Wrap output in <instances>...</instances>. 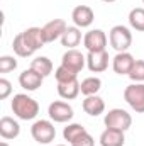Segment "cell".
Here are the masks:
<instances>
[{
    "label": "cell",
    "mask_w": 144,
    "mask_h": 146,
    "mask_svg": "<svg viewBox=\"0 0 144 146\" xmlns=\"http://www.w3.org/2000/svg\"><path fill=\"white\" fill-rule=\"evenodd\" d=\"M136 60L134 56L129 53V51H124V53H117L112 60V68L117 75H129L132 66H134Z\"/></svg>",
    "instance_id": "cell-10"
},
{
    "label": "cell",
    "mask_w": 144,
    "mask_h": 146,
    "mask_svg": "<svg viewBox=\"0 0 144 146\" xmlns=\"http://www.w3.org/2000/svg\"><path fill=\"white\" fill-rule=\"evenodd\" d=\"M124 100L131 106V109L143 114L144 112V83L127 85L124 90Z\"/></svg>",
    "instance_id": "cell-5"
},
{
    "label": "cell",
    "mask_w": 144,
    "mask_h": 146,
    "mask_svg": "<svg viewBox=\"0 0 144 146\" xmlns=\"http://www.w3.org/2000/svg\"><path fill=\"white\" fill-rule=\"evenodd\" d=\"M71 146H95V139H93L92 134L87 131V133H83L80 138H76L71 143Z\"/></svg>",
    "instance_id": "cell-28"
},
{
    "label": "cell",
    "mask_w": 144,
    "mask_h": 146,
    "mask_svg": "<svg viewBox=\"0 0 144 146\" xmlns=\"http://www.w3.org/2000/svg\"><path fill=\"white\" fill-rule=\"evenodd\" d=\"M143 2H144V0H143Z\"/></svg>",
    "instance_id": "cell-33"
},
{
    "label": "cell",
    "mask_w": 144,
    "mask_h": 146,
    "mask_svg": "<svg viewBox=\"0 0 144 146\" xmlns=\"http://www.w3.org/2000/svg\"><path fill=\"white\" fill-rule=\"evenodd\" d=\"M83 110H85L88 115L97 117V115L104 114V110H105V102H104V99L98 97V95H88V97H85V100H83Z\"/></svg>",
    "instance_id": "cell-15"
},
{
    "label": "cell",
    "mask_w": 144,
    "mask_h": 146,
    "mask_svg": "<svg viewBox=\"0 0 144 146\" xmlns=\"http://www.w3.org/2000/svg\"><path fill=\"white\" fill-rule=\"evenodd\" d=\"M12 94V83L7 78H0V100H5Z\"/></svg>",
    "instance_id": "cell-29"
},
{
    "label": "cell",
    "mask_w": 144,
    "mask_h": 146,
    "mask_svg": "<svg viewBox=\"0 0 144 146\" xmlns=\"http://www.w3.org/2000/svg\"><path fill=\"white\" fill-rule=\"evenodd\" d=\"M66 29H68V26H66V22L63 19H53V21L46 22L42 26L44 42H54L56 39H61V36L65 34Z\"/></svg>",
    "instance_id": "cell-8"
},
{
    "label": "cell",
    "mask_w": 144,
    "mask_h": 146,
    "mask_svg": "<svg viewBox=\"0 0 144 146\" xmlns=\"http://www.w3.org/2000/svg\"><path fill=\"white\" fill-rule=\"evenodd\" d=\"M54 146H66V145H54Z\"/></svg>",
    "instance_id": "cell-32"
},
{
    "label": "cell",
    "mask_w": 144,
    "mask_h": 146,
    "mask_svg": "<svg viewBox=\"0 0 144 146\" xmlns=\"http://www.w3.org/2000/svg\"><path fill=\"white\" fill-rule=\"evenodd\" d=\"M83 133H87V129L81 126V124H76V122H73V124H68L66 127H65V131H63V138L71 145L73 141L76 139V138H80Z\"/></svg>",
    "instance_id": "cell-24"
},
{
    "label": "cell",
    "mask_w": 144,
    "mask_h": 146,
    "mask_svg": "<svg viewBox=\"0 0 144 146\" xmlns=\"http://www.w3.org/2000/svg\"><path fill=\"white\" fill-rule=\"evenodd\" d=\"M17 68V60L14 56H2L0 58V73L14 72Z\"/></svg>",
    "instance_id": "cell-27"
},
{
    "label": "cell",
    "mask_w": 144,
    "mask_h": 146,
    "mask_svg": "<svg viewBox=\"0 0 144 146\" xmlns=\"http://www.w3.org/2000/svg\"><path fill=\"white\" fill-rule=\"evenodd\" d=\"M54 76H56V82L58 83H65V82H71V80H76L78 76V72H75L71 68L65 66V65H59L54 72Z\"/></svg>",
    "instance_id": "cell-25"
},
{
    "label": "cell",
    "mask_w": 144,
    "mask_h": 146,
    "mask_svg": "<svg viewBox=\"0 0 144 146\" xmlns=\"http://www.w3.org/2000/svg\"><path fill=\"white\" fill-rule=\"evenodd\" d=\"M124 143H126L124 131L107 127V129L100 134V145L102 146H124Z\"/></svg>",
    "instance_id": "cell-16"
},
{
    "label": "cell",
    "mask_w": 144,
    "mask_h": 146,
    "mask_svg": "<svg viewBox=\"0 0 144 146\" xmlns=\"http://www.w3.org/2000/svg\"><path fill=\"white\" fill-rule=\"evenodd\" d=\"M104 122H105V127L110 129H119V131H127L132 124V117L127 110L124 109H112L108 110L104 117Z\"/></svg>",
    "instance_id": "cell-3"
},
{
    "label": "cell",
    "mask_w": 144,
    "mask_h": 146,
    "mask_svg": "<svg viewBox=\"0 0 144 146\" xmlns=\"http://www.w3.org/2000/svg\"><path fill=\"white\" fill-rule=\"evenodd\" d=\"M71 19L76 27H90L95 21V14L88 5H76L71 12Z\"/></svg>",
    "instance_id": "cell-9"
},
{
    "label": "cell",
    "mask_w": 144,
    "mask_h": 146,
    "mask_svg": "<svg viewBox=\"0 0 144 146\" xmlns=\"http://www.w3.org/2000/svg\"><path fill=\"white\" fill-rule=\"evenodd\" d=\"M87 66L93 73H102L108 68V53L107 51H95L87 54Z\"/></svg>",
    "instance_id": "cell-11"
},
{
    "label": "cell",
    "mask_w": 144,
    "mask_h": 146,
    "mask_svg": "<svg viewBox=\"0 0 144 146\" xmlns=\"http://www.w3.org/2000/svg\"><path fill=\"white\" fill-rule=\"evenodd\" d=\"M81 41V33H80V27L73 26V27H68L65 31V34L61 36V44L68 49H75V46H78Z\"/></svg>",
    "instance_id": "cell-19"
},
{
    "label": "cell",
    "mask_w": 144,
    "mask_h": 146,
    "mask_svg": "<svg viewBox=\"0 0 144 146\" xmlns=\"http://www.w3.org/2000/svg\"><path fill=\"white\" fill-rule=\"evenodd\" d=\"M22 36L26 39V42L29 44V48L32 51L41 49L46 42H44V37H42V27H29L26 31H22Z\"/></svg>",
    "instance_id": "cell-17"
},
{
    "label": "cell",
    "mask_w": 144,
    "mask_h": 146,
    "mask_svg": "<svg viewBox=\"0 0 144 146\" xmlns=\"http://www.w3.org/2000/svg\"><path fill=\"white\" fill-rule=\"evenodd\" d=\"M31 134H32L34 141H37L39 145H49L56 138V129H54V124L51 121L41 119V121H36L32 124Z\"/></svg>",
    "instance_id": "cell-4"
},
{
    "label": "cell",
    "mask_w": 144,
    "mask_h": 146,
    "mask_svg": "<svg viewBox=\"0 0 144 146\" xmlns=\"http://www.w3.org/2000/svg\"><path fill=\"white\" fill-rule=\"evenodd\" d=\"M129 78L134 83H143L144 82V60H136L132 70L129 73Z\"/></svg>",
    "instance_id": "cell-26"
},
{
    "label": "cell",
    "mask_w": 144,
    "mask_h": 146,
    "mask_svg": "<svg viewBox=\"0 0 144 146\" xmlns=\"http://www.w3.org/2000/svg\"><path fill=\"white\" fill-rule=\"evenodd\" d=\"M100 88H102V80H100L98 76H88V78H85V80L80 83V90H81V94H83L85 97H88V95H97Z\"/></svg>",
    "instance_id": "cell-20"
},
{
    "label": "cell",
    "mask_w": 144,
    "mask_h": 146,
    "mask_svg": "<svg viewBox=\"0 0 144 146\" xmlns=\"http://www.w3.org/2000/svg\"><path fill=\"white\" fill-rule=\"evenodd\" d=\"M42 80H44V76L39 75L37 72H34L32 68L24 70V72L19 75V83H20V87H22L24 90H27V92L37 90V88L42 85Z\"/></svg>",
    "instance_id": "cell-12"
},
{
    "label": "cell",
    "mask_w": 144,
    "mask_h": 146,
    "mask_svg": "<svg viewBox=\"0 0 144 146\" xmlns=\"http://www.w3.org/2000/svg\"><path fill=\"white\" fill-rule=\"evenodd\" d=\"M12 49H14V53L17 54V56H20V58H27V56H32V49L29 48V44L26 42V39L22 36V33H19L17 36L14 37V41H12Z\"/></svg>",
    "instance_id": "cell-22"
},
{
    "label": "cell",
    "mask_w": 144,
    "mask_h": 146,
    "mask_svg": "<svg viewBox=\"0 0 144 146\" xmlns=\"http://www.w3.org/2000/svg\"><path fill=\"white\" fill-rule=\"evenodd\" d=\"M20 134V126L17 121H14L9 115H3L0 119V136L3 139H15Z\"/></svg>",
    "instance_id": "cell-14"
},
{
    "label": "cell",
    "mask_w": 144,
    "mask_h": 146,
    "mask_svg": "<svg viewBox=\"0 0 144 146\" xmlns=\"http://www.w3.org/2000/svg\"><path fill=\"white\" fill-rule=\"evenodd\" d=\"M80 82L71 80V82H65V83H58V94L61 99L65 100H73L80 95Z\"/></svg>",
    "instance_id": "cell-18"
},
{
    "label": "cell",
    "mask_w": 144,
    "mask_h": 146,
    "mask_svg": "<svg viewBox=\"0 0 144 146\" xmlns=\"http://www.w3.org/2000/svg\"><path fill=\"white\" fill-rule=\"evenodd\" d=\"M12 112L22 121H32L39 114V104L27 94H17L12 99Z\"/></svg>",
    "instance_id": "cell-1"
},
{
    "label": "cell",
    "mask_w": 144,
    "mask_h": 146,
    "mask_svg": "<svg viewBox=\"0 0 144 146\" xmlns=\"http://www.w3.org/2000/svg\"><path fill=\"white\" fill-rule=\"evenodd\" d=\"M61 65H65V66H68V68L80 73L83 70V66L87 65V58L78 49H68L61 58Z\"/></svg>",
    "instance_id": "cell-13"
},
{
    "label": "cell",
    "mask_w": 144,
    "mask_h": 146,
    "mask_svg": "<svg viewBox=\"0 0 144 146\" xmlns=\"http://www.w3.org/2000/svg\"><path fill=\"white\" fill-rule=\"evenodd\" d=\"M0 146H9V143H7V141H2V143H0Z\"/></svg>",
    "instance_id": "cell-31"
},
{
    "label": "cell",
    "mask_w": 144,
    "mask_h": 146,
    "mask_svg": "<svg viewBox=\"0 0 144 146\" xmlns=\"http://www.w3.org/2000/svg\"><path fill=\"white\" fill-rule=\"evenodd\" d=\"M31 68L46 78L48 75H51V73H53V61H51L48 56H37V58L32 60Z\"/></svg>",
    "instance_id": "cell-21"
},
{
    "label": "cell",
    "mask_w": 144,
    "mask_h": 146,
    "mask_svg": "<svg viewBox=\"0 0 144 146\" xmlns=\"http://www.w3.org/2000/svg\"><path fill=\"white\" fill-rule=\"evenodd\" d=\"M83 46L88 49V53L105 51V48H107V34L102 29H92L83 37Z\"/></svg>",
    "instance_id": "cell-6"
},
{
    "label": "cell",
    "mask_w": 144,
    "mask_h": 146,
    "mask_svg": "<svg viewBox=\"0 0 144 146\" xmlns=\"http://www.w3.org/2000/svg\"><path fill=\"white\" fill-rule=\"evenodd\" d=\"M129 24L132 29L144 33V9L143 7H136L129 12Z\"/></svg>",
    "instance_id": "cell-23"
},
{
    "label": "cell",
    "mask_w": 144,
    "mask_h": 146,
    "mask_svg": "<svg viewBox=\"0 0 144 146\" xmlns=\"http://www.w3.org/2000/svg\"><path fill=\"white\" fill-rule=\"evenodd\" d=\"M108 41L110 46L117 51V53H124L131 48L132 44V33L126 27V26H114L110 29L108 34Z\"/></svg>",
    "instance_id": "cell-2"
},
{
    "label": "cell",
    "mask_w": 144,
    "mask_h": 146,
    "mask_svg": "<svg viewBox=\"0 0 144 146\" xmlns=\"http://www.w3.org/2000/svg\"><path fill=\"white\" fill-rule=\"evenodd\" d=\"M102 2H105V3H114V2H117V0H102Z\"/></svg>",
    "instance_id": "cell-30"
},
{
    "label": "cell",
    "mask_w": 144,
    "mask_h": 146,
    "mask_svg": "<svg viewBox=\"0 0 144 146\" xmlns=\"http://www.w3.org/2000/svg\"><path fill=\"white\" fill-rule=\"evenodd\" d=\"M48 114L51 117V121L54 122H68L73 119V107L66 102H61V100H56V102H51L49 107H48Z\"/></svg>",
    "instance_id": "cell-7"
}]
</instances>
